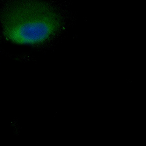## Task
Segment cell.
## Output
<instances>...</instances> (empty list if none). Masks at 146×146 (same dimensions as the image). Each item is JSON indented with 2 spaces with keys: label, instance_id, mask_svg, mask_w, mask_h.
Listing matches in <instances>:
<instances>
[{
  "label": "cell",
  "instance_id": "cell-1",
  "mask_svg": "<svg viewBox=\"0 0 146 146\" xmlns=\"http://www.w3.org/2000/svg\"><path fill=\"white\" fill-rule=\"evenodd\" d=\"M0 24L4 36L9 42L38 46L56 37L64 22L60 11L50 3L21 0L4 7Z\"/></svg>",
  "mask_w": 146,
  "mask_h": 146
}]
</instances>
